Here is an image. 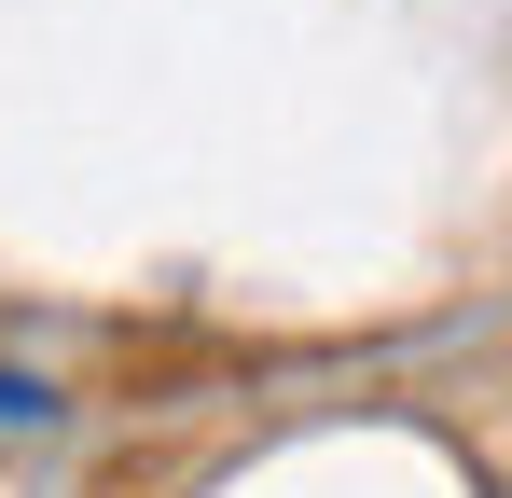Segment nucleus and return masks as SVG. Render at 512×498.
I'll return each mask as SVG.
<instances>
[{
  "instance_id": "1",
  "label": "nucleus",
  "mask_w": 512,
  "mask_h": 498,
  "mask_svg": "<svg viewBox=\"0 0 512 498\" xmlns=\"http://www.w3.org/2000/svg\"><path fill=\"white\" fill-rule=\"evenodd\" d=\"M42 415H56V388H42V374H0V429H42Z\"/></svg>"
}]
</instances>
